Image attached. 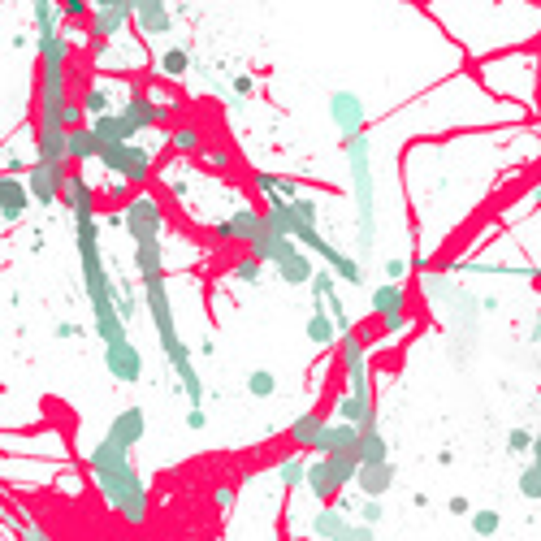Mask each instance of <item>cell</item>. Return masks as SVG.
<instances>
[{
  "instance_id": "obj_1",
  "label": "cell",
  "mask_w": 541,
  "mask_h": 541,
  "mask_svg": "<svg viewBox=\"0 0 541 541\" xmlns=\"http://www.w3.org/2000/svg\"><path fill=\"white\" fill-rule=\"evenodd\" d=\"M61 204L70 208L74 221V247H78V269H83V290L91 303V321H96V338L100 342H117L126 338V316L117 312V282L109 273V260H104V239H100V217H96V191L83 169H70L61 191Z\"/></svg>"
},
{
  "instance_id": "obj_2",
  "label": "cell",
  "mask_w": 541,
  "mask_h": 541,
  "mask_svg": "<svg viewBox=\"0 0 541 541\" xmlns=\"http://www.w3.org/2000/svg\"><path fill=\"white\" fill-rule=\"evenodd\" d=\"M87 472L96 481V490L104 498V507L113 511L130 529H143L148 524V507H152V490L148 481L139 477L135 459H130V446L113 442L109 433L87 451Z\"/></svg>"
},
{
  "instance_id": "obj_3",
  "label": "cell",
  "mask_w": 541,
  "mask_h": 541,
  "mask_svg": "<svg viewBox=\"0 0 541 541\" xmlns=\"http://www.w3.org/2000/svg\"><path fill=\"white\" fill-rule=\"evenodd\" d=\"M342 156H347V174H351V204H355V247L360 256L373 252L377 243V174H373V139L351 135L342 139Z\"/></svg>"
},
{
  "instance_id": "obj_4",
  "label": "cell",
  "mask_w": 541,
  "mask_h": 541,
  "mask_svg": "<svg viewBox=\"0 0 541 541\" xmlns=\"http://www.w3.org/2000/svg\"><path fill=\"white\" fill-rule=\"evenodd\" d=\"M355 472H360V451H325L308 464L303 490H308L316 503H338V494L347 490V485H355Z\"/></svg>"
},
{
  "instance_id": "obj_5",
  "label": "cell",
  "mask_w": 541,
  "mask_h": 541,
  "mask_svg": "<svg viewBox=\"0 0 541 541\" xmlns=\"http://www.w3.org/2000/svg\"><path fill=\"white\" fill-rule=\"evenodd\" d=\"M96 165L104 169L109 178H122L130 182V187H143L152 174H156V156L143 148L139 139H126V143H104L100 156H96Z\"/></svg>"
},
{
  "instance_id": "obj_6",
  "label": "cell",
  "mask_w": 541,
  "mask_h": 541,
  "mask_svg": "<svg viewBox=\"0 0 541 541\" xmlns=\"http://www.w3.org/2000/svg\"><path fill=\"white\" fill-rule=\"evenodd\" d=\"M338 364L347 377V390L360 399L364 407H373V377H368V338H360L355 329L338 338Z\"/></svg>"
},
{
  "instance_id": "obj_7",
  "label": "cell",
  "mask_w": 541,
  "mask_h": 541,
  "mask_svg": "<svg viewBox=\"0 0 541 541\" xmlns=\"http://www.w3.org/2000/svg\"><path fill=\"white\" fill-rule=\"evenodd\" d=\"M308 537H316V541H373L377 524H368V520L351 524L342 503H321V511H316L308 524Z\"/></svg>"
},
{
  "instance_id": "obj_8",
  "label": "cell",
  "mask_w": 541,
  "mask_h": 541,
  "mask_svg": "<svg viewBox=\"0 0 541 541\" xmlns=\"http://www.w3.org/2000/svg\"><path fill=\"white\" fill-rule=\"evenodd\" d=\"M122 213H126V234H130V243H135V239H152V234H161V239H165L169 217H165V208H161V195H152V191L126 195Z\"/></svg>"
},
{
  "instance_id": "obj_9",
  "label": "cell",
  "mask_w": 541,
  "mask_h": 541,
  "mask_svg": "<svg viewBox=\"0 0 541 541\" xmlns=\"http://www.w3.org/2000/svg\"><path fill=\"white\" fill-rule=\"evenodd\" d=\"M74 161H31L26 169V187H31V200L39 208H52L61 204V191H65V178H70Z\"/></svg>"
},
{
  "instance_id": "obj_10",
  "label": "cell",
  "mask_w": 541,
  "mask_h": 541,
  "mask_svg": "<svg viewBox=\"0 0 541 541\" xmlns=\"http://www.w3.org/2000/svg\"><path fill=\"white\" fill-rule=\"evenodd\" d=\"M104 373H109L117 386H135V381H143V351L126 338L117 342H104Z\"/></svg>"
},
{
  "instance_id": "obj_11",
  "label": "cell",
  "mask_w": 541,
  "mask_h": 541,
  "mask_svg": "<svg viewBox=\"0 0 541 541\" xmlns=\"http://www.w3.org/2000/svg\"><path fill=\"white\" fill-rule=\"evenodd\" d=\"M329 122L338 126V135L342 139H351V135H360V130L368 126V109H364V100L355 96V91H334L329 96Z\"/></svg>"
},
{
  "instance_id": "obj_12",
  "label": "cell",
  "mask_w": 541,
  "mask_h": 541,
  "mask_svg": "<svg viewBox=\"0 0 541 541\" xmlns=\"http://www.w3.org/2000/svg\"><path fill=\"white\" fill-rule=\"evenodd\" d=\"M260 230H265V213H260V208H234L230 217H221L213 226L217 243H243V247H252Z\"/></svg>"
},
{
  "instance_id": "obj_13",
  "label": "cell",
  "mask_w": 541,
  "mask_h": 541,
  "mask_svg": "<svg viewBox=\"0 0 541 541\" xmlns=\"http://www.w3.org/2000/svg\"><path fill=\"white\" fill-rule=\"evenodd\" d=\"M31 204H35V200H31V187H26V178L5 174V169H0V221H5V226H18Z\"/></svg>"
},
{
  "instance_id": "obj_14",
  "label": "cell",
  "mask_w": 541,
  "mask_h": 541,
  "mask_svg": "<svg viewBox=\"0 0 541 541\" xmlns=\"http://www.w3.org/2000/svg\"><path fill=\"white\" fill-rule=\"evenodd\" d=\"M135 22V5H96V13L87 18L91 39H122V31Z\"/></svg>"
},
{
  "instance_id": "obj_15",
  "label": "cell",
  "mask_w": 541,
  "mask_h": 541,
  "mask_svg": "<svg viewBox=\"0 0 541 541\" xmlns=\"http://www.w3.org/2000/svg\"><path fill=\"white\" fill-rule=\"evenodd\" d=\"M277 277H282L286 286H308L312 282V273H316V256L308 252L303 243H290L282 256H277Z\"/></svg>"
},
{
  "instance_id": "obj_16",
  "label": "cell",
  "mask_w": 541,
  "mask_h": 541,
  "mask_svg": "<svg viewBox=\"0 0 541 541\" xmlns=\"http://www.w3.org/2000/svg\"><path fill=\"white\" fill-rule=\"evenodd\" d=\"M135 31L143 39H161L174 31V13L165 0H135Z\"/></svg>"
},
{
  "instance_id": "obj_17",
  "label": "cell",
  "mask_w": 541,
  "mask_h": 541,
  "mask_svg": "<svg viewBox=\"0 0 541 541\" xmlns=\"http://www.w3.org/2000/svg\"><path fill=\"white\" fill-rule=\"evenodd\" d=\"M104 433H109L113 442H122V446L135 451V446L148 438V412H143V407H122V412L109 420V429H104Z\"/></svg>"
},
{
  "instance_id": "obj_18",
  "label": "cell",
  "mask_w": 541,
  "mask_h": 541,
  "mask_svg": "<svg viewBox=\"0 0 541 541\" xmlns=\"http://www.w3.org/2000/svg\"><path fill=\"white\" fill-rule=\"evenodd\" d=\"M394 481H399L394 459H381V464H360V472H355V490L373 494V498H386L394 490Z\"/></svg>"
},
{
  "instance_id": "obj_19",
  "label": "cell",
  "mask_w": 541,
  "mask_h": 541,
  "mask_svg": "<svg viewBox=\"0 0 541 541\" xmlns=\"http://www.w3.org/2000/svg\"><path fill=\"white\" fill-rule=\"evenodd\" d=\"M308 464H312V459H308V451H299V446H295V451H290V455H282V459H277V485H282V490L290 494V490H303V481H308Z\"/></svg>"
},
{
  "instance_id": "obj_20",
  "label": "cell",
  "mask_w": 541,
  "mask_h": 541,
  "mask_svg": "<svg viewBox=\"0 0 541 541\" xmlns=\"http://www.w3.org/2000/svg\"><path fill=\"white\" fill-rule=\"evenodd\" d=\"M135 273L139 277L165 273V239L161 234H152V239H135Z\"/></svg>"
},
{
  "instance_id": "obj_21",
  "label": "cell",
  "mask_w": 541,
  "mask_h": 541,
  "mask_svg": "<svg viewBox=\"0 0 541 541\" xmlns=\"http://www.w3.org/2000/svg\"><path fill=\"white\" fill-rule=\"evenodd\" d=\"M368 308H373L377 321H381V316H394V312H407V290H403V282H390V277H386V282L373 290Z\"/></svg>"
},
{
  "instance_id": "obj_22",
  "label": "cell",
  "mask_w": 541,
  "mask_h": 541,
  "mask_svg": "<svg viewBox=\"0 0 541 541\" xmlns=\"http://www.w3.org/2000/svg\"><path fill=\"white\" fill-rule=\"evenodd\" d=\"M31 22H35V39L65 31V9H61V0H31Z\"/></svg>"
},
{
  "instance_id": "obj_23",
  "label": "cell",
  "mask_w": 541,
  "mask_h": 541,
  "mask_svg": "<svg viewBox=\"0 0 541 541\" xmlns=\"http://www.w3.org/2000/svg\"><path fill=\"white\" fill-rule=\"evenodd\" d=\"M321 429H325V416L321 412H299L295 420H290V429H286V438L299 446V451H312L316 438H321Z\"/></svg>"
},
{
  "instance_id": "obj_24",
  "label": "cell",
  "mask_w": 541,
  "mask_h": 541,
  "mask_svg": "<svg viewBox=\"0 0 541 541\" xmlns=\"http://www.w3.org/2000/svg\"><path fill=\"white\" fill-rule=\"evenodd\" d=\"M303 334H308L312 347H334V342L342 338V334H338V321L329 316V308H312L308 325H303Z\"/></svg>"
},
{
  "instance_id": "obj_25",
  "label": "cell",
  "mask_w": 541,
  "mask_h": 541,
  "mask_svg": "<svg viewBox=\"0 0 541 541\" xmlns=\"http://www.w3.org/2000/svg\"><path fill=\"white\" fill-rule=\"evenodd\" d=\"M334 420H351V425L368 429V425H377V407H364L351 390H342L338 399H334Z\"/></svg>"
},
{
  "instance_id": "obj_26",
  "label": "cell",
  "mask_w": 541,
  "mask_h": 541,
  "mask_svg": "<svg viewBox=\"0 0 541 541\" xmlns=\"http://www.w3.org/2000/svg\"><path fill=\"white\" fill-rule=\"evenodd\" d=\"M96 156H100L96 130H91L87 122L83 126H70V161L74 165H96Z\"/></svg>"
},
{
  "instance_id": "obj_27",
  "label": "cell",
  "mask_w": 541,
  "mask_h": 541,
  "mask_svg": "<svg viewBox=\"0 0 541 541\" xmlns=\"http://www.w3.org/2000/svg\"><path fill=\"white\" fill-rule=\"evenodd\" d=\"M191 65H195V52L187 44H174V48H165L161 57H156V74L161 78H187Z\"/></svg>"
},
{
  "instance_id": "obj_28",
  "label": "cell",
  "mask_w": 541,
  "mask_h": 541,
  "mask_svg": "<svg viewBox=\"0 0 541 541\" xmlns=\"http://www.w3.org/2000/svg\"><path fill=\"white\" fill-rule=\"evenodd\" d=\"M165 139H169V152H174V156H191V161L208 148L204 135H200V126H169Z\"/></svg>"
},
{
  "instance_id": "obj_29",
  "label": "cell",
  "mask_w": 541,
  "mask_h": 541,
  "mask_svg": "<svg viewBox=\"0 0 541 541\" xmlns=\"http://www.w3.org/2000/svg\"><path fill=\"white\" fill-rule=\"evenodd\" d=\"M381 459H390V442L381 433V425L360 429V464H381Z\"/></svg>"
},
{
  "instance_id": "obj_30",
  "label": "cell",
  "mask_w": 541,
  "mask_h": 541,
  "mask_svg": "<svg viewBox=\"0 0 541 541\" xmlns=\"http://www.w3.org/2000/svg\"><path fill=\"white\" fill-rule=\"evenodd\" d=\"M113 109V83H91L83 91V113L87 117H100V113H109Z\"/></svg>"
},
{
  "instance_id": "obj_31",
  "label": "cell",
  "mask_w": 541,
  "mask_h": 541,
  "mask_svg": "<svg viewBox=\"0 0 541 541\" xmlns=\"http://www.w3.org/2000/svg\"><path fill=\"white\" fill-rule=\"evenodd\" d=\"M265 260H256L252 252H247L243 260H234V269H230V277L234 282H243V286H260V277H265Z\"/></svg>"
},
{
  "instance_id": "obj_32",
  "label": "cell",
  "mask_w": 541,
  "mask_h": 541,
  "mask_svg": "<svg viewBox=\"0 0 541 541\" xmlns=\"http://www.w3.org/2000/svg\"><path fill=\"white\" fill-rule=\"evenodd\" d=\"M247 394H252V399H273L277 377L269 373V368H252V373H247Z\"/></svg>"
},
{
  "instance_id": "obj_33",
  "label": "cell",
  "mask_w": 541,
  "mask_h": 541,
  "mask_svg": "<svg viewBox=\"0 0 541 541\" xmlns=\"http://www.w3.org/2000/svg\"><path fill=\"white\" fill-rule=\"evenodd\" d=\"M516 490L529 498V503H541V464H537V459H529V464H524L520 481H516Z\"/></svg>"
},
{
  "instance_id": "obj_34",
  "label": "cell",
  "mask_w": 541,
  "mask_h": 541,
  "mask_svg": "<svg viewBox=\"0 0 541 541\" xmlns=\"http://www.w3.org/2000/svg\"><path fill=\"white\" fill-rule=\"evenodd\" d=\"M472 533L477 537H494L498 529H503V511H494V507H481V511H472Z\"/></svg>"
},
{
  "instance_id": "obj_35",
  "label": "cell",
  "mask_w": 541,
  "mask_h": 541,
  "mask_svg": "<svg viewBox=\"0 0 541 541\" xmlns=\"http://www.w3.org/2000/svg\"><path fill=\"white\" fill-rule=\"evenodd\" d=\"M117 312L126 316V325L135 321V316L143 312V286L135 290V286H117Z\"/></svg>"
},
{
  "instance_id": "obj_36",
  "label": "cell",
  "mask_w": 541,
  "mask_h": 541,
  "mask_svg": "<svg viewBox=\"0 0 541 541\" xmlns=\"http://www.w3.org/2000/svg\"><path fill=\"white\" fill-rule=\"evenodd\" d=\"M381 338H403L412 329V312H394V316H381Z\"/></svg>"
},
{
  "instance_id": "obj_37",
  "label": "cell",
  "mask_w": 541,
  "mask_h": 541,
  "mask_svg": "<svg viewBox=\"0 0 541 541\" xmlns=\"http://www.w3.org/2000/svg\"><path fill=\"white\" fill-rule=\"evenodd\" d=\"M234 503H239V485H234V481H221L217 490H213V507L221 511V516H230Z\"/></svg>"
},
{
  "instance_id": "obj_38",
  "label": "cell",
  "mask_w": 541,
  "mask_h": 541,
  "mask_svg": "<svg viewBox=\"0 0 541 541\" xmlns=\"http://www.w3.org/2000/svg\"><path fill=\"white\" fill-rule=\"evenodd\" d=\"M533 438H537V433H529V429H511L507 433V451L511 455H529L533 451Z\"/></svg>"
},
{
  "instance_id": "obj_39",
  "label": "cell",
  "mask_w": 541,
  "mask_h": 541,
  "mask_svg": "<svg viewBox=\"0 0 541 541\" xmlns=\"http://www.w3.org/2000/svg\"><path fill=\"white\" fill-rule=\"evenodd\" d=\"M412 269H416V265H412V260H403V256H390L386 265H381V273H386L390 282H403V277L412 273Z\"/></svg>"
},
{
  "instance_id": "obj_40",
  "label": "cell",
  "mask_w": 541,
  "mask_h": 541,
  "mask_svg": "<svg viewBox=\"0 0 541 541\" xmlns=\"http://www.w3.org/2000/svg\"><path fill=\"white\" fill-rule=\"evenodd\" d=\"M195 161H208L213 169H230V165H234V156H230L226 148H204L200 156H195Z\"/></svg>"
},
{
  "instance_id": "obj_41",
  "label": "cell",
  "mask_w": 541,
  "mask_h": 541,
  "mask_svg": "<svg viewBox=\"0 0 541 541\" xmlns=\"http://www.w3.org/2000/svg\"><path fill=\"white\" fill-rule=\"evenodd\" d=\"M187 429H191V433H204V429H208L204 403H187Z\"/></svg>"
},
{
  "instance_id": "obj_42",
  "label": "cell",
  "mask_w": 541,
  "mask_h": 541,
  "mask_svg": "<svg viewBox=\"0 0 541 541\" xmlns=\"http://www.w3.org/2000/svg\"><path fill=\"white\" fill-rule=\"evenodd\" d=\"M381 516H386V507H381V498H373V494H364L360 520H368V524H381Z\"/></svg>"
},
{
  "instance_id": "obj_43",
  "label": "cell",
  "mask_w": 541,
  "mask_h": 541,
  "mask_svg": "<svg viewBox=\"0 0 541 541\" xmlns=\"http://www.w3.org/2000/svg\"><path fill=\"white\" fill-rule=\"evenodd\" d=\"M61 9H65V22H83L91 13V0H61Z\"/></svg>"
},
{
  "instance_id": "obj_44",
  "label": "cell",
  "mask_w": 541,
  "mask_h": 541,
  "mask_svg": "<svg viewBox=\"0 0 541 541\" xmlns=\"http://www.w3.org/2000/svg\"><path fill=\"white\" fill-rule=\"evenodd\" d=\"M26 169H31V161H26V156H18V152H9V156H5V174L26 178Z\"/></svg>"
},
{
  "instance_id": "obj_45",
  "label": "cell",
  "mask_w": 541,
  "mask_h": 541,
  "mask_svg": "<svg viewBox=\"0 0 541 541\" xmlns=\"http://www.w3.org/2000/svg\"><path fill=\"white\" fill-rule=\"evenodd\" d=\"M252 91H256V78L252 74H239V78H234V96H252Z\"/></svg>"
},
{
  "instance_id": "obj_46",
  "label": "cell",
  "mask_w": 541,
  "mask_h": 541,
  "mask_svg": "<svg viewBox=\"0 0 541 541\" xmlns=\"http://www.w3.org/2000/svg\"><path fill=\"white\" fill-rule=\"evenodd\" d=\"M446 511H451V516H472V503H468L464 494H455L451 503H446Z\"/></svg>"
},
{
  "instance_id": "obj_47",
  "label": "cell",
  "mask_w": 541,
  "mask_h": 541,
  "mask_svg": "<svg viewBox=\"0 0 541 541\" xmlns=\"http://www.w3.org/2000/svg\"><path fill=\"white\" fill-rule=\"evenodd\" d=\"M22 537H26V541H44V537H48V529H44V524H26Z\"/></svg>"
},
{
  "instance_id": "obj_48",
  "label": "cell",
  "mask_w": 541,
  "mask_h": 541,
  "mask_svg": "<svg viewBox=\"0 0 541 541\" xmlns=\"http://www.w3.org/2000/svg\"><path fill=\"white\" fill-rule=\"evenodd\" d=\"M57 338H78V325L74 321H61L57 325Z\"/></svg>"
},
{
  "instance_id": "obj_49",
  "label": "cell",
  "mask_w": 541,
  "mask_h": 541,
  "mask_svg": "<svg viewBox=\"0 0 541 541\" xmlns=\"http://www.w3.org/2000/svg\"><path fill=\"white\" fill-rule=\"evenodd\" d=\"M195 351H200V355H217V342L213 338H200V347H195Z\"/></svg>"
},
{
  "instance_id": "obj_50",
  "label": "cell",
  "mask_w": 541,
  "mask_h": 541,
  "mask_svg": "<svg viewBox=\"0 0 541 541\" xmlns=\"http://www.w3.org/2000/svg\"><path fill=\"white\" fill-rule=\"evenodd\" d=\"M529 342H541V308H537V316H533V329H529Z\"/></svg>"
},
{
  "instance_id": "obj_51",
  "label": "cell",
  "mask_w": 541,
  "mask_h": 541,
  "mask_svg": "<svg viewBox=\"0 0 541 541\" xmlns=\"http://www.w3.org/2000/svg\"><path fill=\"white\" fill-rule=\"evenodd\" d=\"M438 464H442V468L455 464V451H451V446H442V451H438Z\"/></svg>"
},
{
  "instance_id": "obj_52",
  "label": "cell",
  "mask_w": 541,
  "mask_h": 541,
  "mask_svg": "<svg viewBox=\"0 0 541 541\" xmlns=\"http://www.w3.org/2000/svg\"><path fill=\"white\" fill-rule=\"evenodd\" d=\"M529 459H537V464H541V433L533 438V451H529Z\"/></svg>"
}]
</instances>
